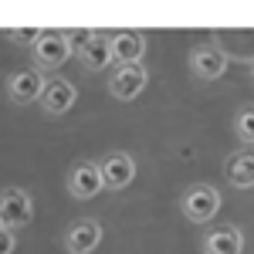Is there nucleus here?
<instances>
[{
	"label": "nucleus",
	"instance_id": "1",
	"mask_svg": "<svg viewBox=\"0 0 254 254\" xmlns=\"http://www.w3.org/2000/svg\"><path fill=\"white\" fill-rule=\"evenodd\" d=\"M31 55H34V68L41 71H55L64 61L75 55V44L68 31H41L38 41L31 44Z\"/></svg>",
	"mask_w": 254,
	"mask_h": 254
},
{
	"label": "nucleus",
	"instance_id": "9",
	"mask_svg": "<svg viewBox=\"0 0 254 254\" xmlns=\"http://www.w3.org/2000/svg\"><path fill=\"white\" fill-rule=\"evenodd\" d=\"M102 180H105V190H126L136 180V159L129 153H109L102 159Z\"/></svg>",
	"mask_w": 254,
	"mask_h": 254
},
{
	"label": "nucleus",
	"instance_id": "7",
	"mask_svg": "<svg viewBox=\"0 0 254 254\" xmlns=\"http://www.w3.org/2000/svg\"><path fill=\"white\" fill-rule=\"evenodd\" d=\"M105 180H102V166L98 163H75L68 173V193L75 200H92L95 193H102Z\"/></svg>",
	"mask_w": 254,
	"mask_h": 254
},
{
	"label": "nucleus",
	"instance_id": "14",
	"mask_svg": "<svg viewBox=\"0 0 254 254\" xmlns=\"http://www.w3.org/2000/svg\"><path fill=\"white\" fill-rule=\"evenodd\" d=\"M78 58H81V64H85L88 71H102V68H109V64L116 61V58H112V41L95 31V38L78 51Z\"/></svg>",
	"mask_w": 254,
	"mask_h": 254
},
{
	"label": "nucleus",
	"instance_id": "13",
	"mask_svg": "<svg viewBox=\"0 0 254 254\" xmlns=\"http://www.w3.org/2000/svg\"><path fill=\"white\" fill-rule=\"evenodd\" d=\"M224 173H227V180H231V187H237V190H251L254 187V146L234 153V156L227 159Z\"/></svg>",
	"mask_w": 254,
	"mask_h": 254
},
{
	"label": "nucleus",
	"instance_id": "12",
	"mask_svg": "<svg viewBox=\"0 0 254 254\" xmlns=\"http://www.w3.org/2000/svg\"><path fill=\"white\" fill-rule=\"evenodd\" d=\"M241 251H244V234L234 224L214 227L207 234V241H203V254H241Z\"/></svg>",
	"mask_w": 254,
	"mask_h": 254
},
{
	"label": "nucleus",
	"instance_id": "10",
	"mask_svg": "<svg viewBox=\"0 0 254 254\" xmlns=\"http://www.w3.org/2000/svg\"><path fill=\"white\" fill-rule=\"evenodd\" d=\"M75 98H78V92H75V85L68 78H48L44 95H41V109L48 116H64L75 105Z\"/></svg>",
	"mask_w": 254,
	"mask_h": 254
},
{
	"label": "nucleus",
	"instance_id": "5",
	"mask_svg": "<svg viewBox=\"0 0 254 254\" xmlns=\"http://www.w3.org/2000/svg\"><path fill=\"white\" fill-rule=\"evenodd\" d=\"M227 51L217 48V44H200L190 51V71L203 81H217L224 71H227Z\"/></svg>",
	"mask_w": 254,
	"mask_h": 254
},
{
	"label": "nucleus",
	"instance_id": "4",
	"mask_svg": "<svg viewBox=\"0 0 254 254\" xmlns=\"http://www.w3.org/2000/svg\"><path fill=\"white\" fill-rule=\"evenodd\" d=\"M146 81H149V71L142 64H119L109 75V95L119 102H132L136 95H142Z\"/></svg>",
	"mask_w": 254,
	"mask_h": 254
},
{
	"label": "nucleus",
	"instance_id": "16",
	"mask_svg": "<svg viewBox=\"0 0 254 254\" xmlns=\"http://www.w3.org/2000/svg\"><path fill=\"white\" fill-rule=\"evenodd\" d=\"M14 244H17V237H14V231H0V254H10L14 251Z\"/></svg>",
	"mask_w": 254,
	"mask_h": 254
},
{
	"label": "nucleus",
	"instance_id": "3",
	"mask_svg": "<svg viewBox=\"0 0 254 254\" xmlns=\"http://www.w3.org/2000/svg\"><path fill=\"white\" fill-rule=\"evenodd\" d=\"M31 217H34L31 193L20 190V187H3V196H0V220H3V227L7 231H20V227L31 224Z\"/></svg>",
	"mask_w": 254,
	"mask_h": 254
},
{
	"label": "nucleus",
	"instance_id": "6",
	"mask_svg": "<svg viewBox=\"0 0 254 254\" xmlns=\"http://www.w3.org/2000/svg\"><path fill=\"white\" fill-rule=\"evenodd\" d=\"M44 85H48V78L41 75V68H20V71H14L10 81H7V95H10V102H17V105L41 102Z\"/></svg>",
	"mask_w": 254,
	"mask_h": 254
},
{
	"label": "nucleus",
	"instance_id": "2",
	"mask_svg": "<svg viewBox=\"0 0 254 254\" xmlns=\"http://www.w3.org/2000/svg\"><path fill=\"white\" fill-rule=\"evenodd\" d=\"M180 210L190 224H210L217 214H220V193L207 183H193L183 200H180Z\"/></svg>",
	"mask_w": 254,
	"mask_h": 254
},
{
	"label": "nucleus",
	"instance_id": "11",
	"mask_svg": "<svg viewBox=\"0 0 254 254\" xmlns=\"http://www.w3.org/2000/svg\"><path fill=\"white\" fill-rule=\"evenodd\" d=\"M109 41H112L116 64H142V55H146V34L142 31H116Z\"/></svg>",
	"mask_w": 254,
	"mask_h": 254
},
{
	"label": "nucleus",
	"instance_id": "15",
	"mask_svg": "<svg viewBox=\"0 0 254 254\" xmlns=\"http://www.w3.org/2000/svg\"><path fill=\"white\" fill-rule=\"evenodd\" d=\"M234 132L248 149L254 146V105H244V109L234 116Z\"/></svg>",
	"mask_w": 254,
	"mask_h": 254
},
{
	"label": "nucleus",
	"instance_id": "8",
	"mask_svg": "<svg viewBox=\"0 0 254 254\" xmlns=\"http://www.w3.org/2000/svg\"><path fill=\"white\" fill-rule=\"evenodd\" d=\"M102 244V224L98 220H75L64 234V251L68 254H92Z\"/></svg>",
	"mask_w": 254,
	"mask_h": 254
},
{
	"label": "nucleus",
	"instance_id": "17",
	"mask_svg": "<svg viewBox=\"0 0 254 254\" xmlns=\"http://www.w3.org/2000/svg\"><path fill=\"white\" fill-rule=\"evenodd\" d=\"M251 75H254V64H251Z\"/></svg>",
	"mask_w": 254,
	"mask_h": 254
}]
</instances>
